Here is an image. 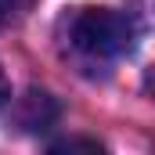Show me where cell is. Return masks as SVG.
<instances>
[{"label":"cell","instance_id":"cell-1","mask_svg":"<svg viewBox=\"0 0 155 155\" xmlns=\"http://www.w3.org/2000/svg\"><path fill=\"white\" fill-rule=\"evenodd\" d=\"M69 51L83 65H112L116 58L130 54L137 29L126 15L108 7H79L61 22Z\"/></svg>","mask_w":155,"mask_h":155},{"label":"cell","instance_id":"cell-2","mask_svg":"<svg viewBox=\"0 0 155 155\" xmlns=\"http://www.w3.org/2000/svg\"><path fill=\"white\" fill-rule=\"evenodd\" d=\"M58 119V101L43 90H29L18 105V126L22 130H47Z\"/></svg>","mask_w":155,"mask_h":155},{"label":"cell","instance_id":"cell-3","mask_svg":"<svg viewBox=\"0 0 155 155\" xmlns=\"http://www.w3.org/2000/svg\"><path fill=\"white\" fill-rule=\"evenodd\" d=\"M18 7H22V0H0V29L18 15Z\"/></svg>","mask_w":155,"mask_h":155},{"label":"cell","instance_id":"cell-4","mask_svg":"<svg viewBox=\"0 0 155 155\" xmlns=\"http://www.w3.org/2000/svg\"><path fill=\"white\" fill-rule=\"evenodd\" d=\"M69 148H90V152H101L97 141H61V144H54V152H69Z\"/></svg>","mask_w":155,"mask_h":155},{"label":"cell","instance_id":"cell-5","mask_svg":"<svg viewBox=\"0 0 155 155\" xmlns=\"http://www.w3.org/2000/svg\"><path fill=\"white\" fill-rule=\"evenodd\" d=\"M7 105V76H4V69H0V108Z\"/></svg>","mask_w":155,"mask_h":155},{"label":"cell","instance_id":"cell-6","mask_svg":"<svg viewBox=\"0 0 155 155\" xmlns=\"http://www.w3.org/2000/svg\"><path fill=\"white\" fill-rule=\"evenodd\" d=\"M148 87H152V94H155V69H152V76H148Z\"/></svg>","mask_w":155,"mask_h":155}]
</instances>
